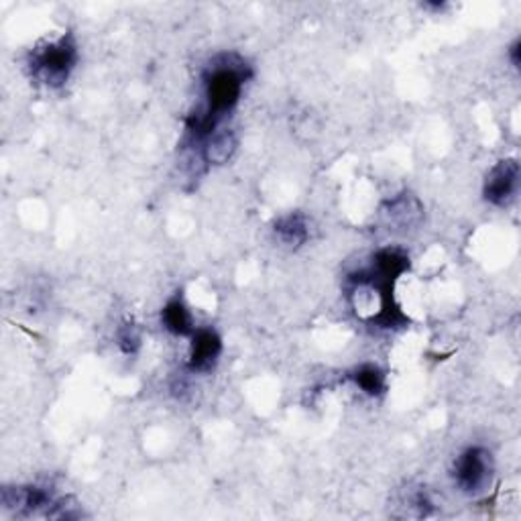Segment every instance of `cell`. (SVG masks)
I'll return each instance as SVG.
<instances>
[{
  "label": "cell",
  "instance_id": "obj_5",
  "mask_svg": "<svg viewBox=\"0 0 521 521\" xmlns=\"http://www.w3.org/2000/svg\"><path fill=\"white\" fill-rule=\"evenodd\" d=\"M190 352H188V368L191 373H208L212 371L222 355V340L212 328H196L190 336Z\"/></svg>",
  "mask_w": 521,
  "mask_h": 521
},
{
  "label": "cell",
  "instance_id": "obj_12",
  "mask_svg": "<svg viewBox=\"0 0 521 521\" xmlns=\"http://www.w3.org/2000/svg\"><path fill=\"white\" fill-rule=\"evenodd\" d=\"M509 58H511L513 68H519V39H516L513 45L509 47Z\"/></svg>",
  "mask_w": 521,
  "mask_h": 521
},
{
  "label": "cell",
  "instance_id": "obj_2",
  "mask_svg": "<svg viewBox=\"0 0 521 521\" xmlns=\"http://www.w3.org/2000/svg\"><path fill=\"white\" fill-rule=\"evenodd\" d=\"M78 63V43L71 33L37 45L29 55V71L39 84L61 88Z\"/></svg>",
  "mask_w": 521,
  "mask_h": 521
},
{
  "label": "cell",
  "instance_id": "obj_8",
  "mask_svg": "<svg viewBox=\"0 0 521 521\" xmlns=\"http://www.w3.org/2000/svg\"><path fill=\"white\" fill-rule=\"evenodd\" d=\"M238 147V139L232 128H219L210 139L204 143L202 155L204 162L210 165H224L228 163Z\"/></svg>",
  "mask_w": 521,
  "mask_h": 521
},
{
  "label": "cell",
  "instance_id": "obj_11",
  "mask_svg": "<svg viewBox=\"0 0 521 521\" xmlns=\"http://www.w3.org/2000/svg\"><path fill=\"white\" fill-rule=\"evenodd\" d=\"M116 340H118L120 350L126 352V355H133V352L139 349L141 336H139V332H137V328H135L133 324H125V326L118 330Z\"/></svg>",
  "mask_w": 521,
  "mask_h": 521
},
{
  "label": "cell",
  "instance_id": "obj_7",
  "mask_svg": "<svg viewBox=\"0 0 521 521\" xmlns=\"http://www.w3.org/2000/svg\"><path fill=\"white\" fill-rule=\"evenodd\" d=\"M162 324L173 336H191L196 330L188 303L180 295H175L165 303V308L162 310Z\"/></svg>",
  "mask_w": 521,
  "mask_h": 521
},
{
  "label": "cell",
  "instance_id": "obj_10",
  "mask_svg": "<svg viewBox=\"0 0 521 521\" xmlns=\"http://www.w3.org/2000/svg\"><path fill=\"white\" fill-rule=\"evenodd\" d=\"M350 379L368 397H379L385 394V389H387V375H385L379 365L373 363L358 365L355 371L350 373Z\"/></svg>",
  "mask_w": 521,
  "mask_h": 521
},
{
  "label": "cell",
  "instance_id": "obj_3",
  "mask_svg": "<svg viewBox=\"0 0 521 521\" xmlns=\"http://www.w3.org/2000/svg\"><path fill=\"white\" fill-rule=\"evenodd\" d=\"M454 483L467 495H479L491 485L493 459L483 446H470L454 462Z\"/></svg>",
  "mask_w": 521,
  "mask_h": 521
},
{
  "label": "cell",
  "instance_id": "obj_1",
  "mask_svg": "<svg viewBox=\"0 0 521 521\" xmlns=\"http://www.w3.org/2000/svg\"><path fill=\"white\" fill-rule=\"evenodd\" d=\"M248 79V66L237 55H224L208 68L204 76V107L198 108L208 123L220 128L222 118L235 107L243 96L245 82Z\"/></svg>",
  "mask_w": 521,
  "mask_h": 521
},
{
  "label": "cell",
  "instance_id": "obj_6",
  "mask_svg": "<svg viewBox=\"0 0 521 521\" xmlns=\"http://www.w3.org/2000/svg\"><path fill=\"white\" fill-rule=\"evenodd\" d=\"M407 269H410V256H407L402 248L389 247V248H381L379 253H375L373 265L368 271H371L377 279L395 284Z\"/></svg>",
  "mask_w": 521,
  "mask_h": 521
},
{
  "label": "cell",
  "instance_id": "obj_4",
  "mask_svg": "<svg viewBox=\"0 0 521 521\" xmlns=\"http://www.w3.org/2000/svg\"><path fill=\"white\" fill-rule=\"evenodd\" d=\"M521 170L516 159H503L487 173L483 196L488 204L497 208L509 206L519 191Z\"/></svg>",
  "mask_w": 521,
  "mask_h": 521
},
{
  "label": "cell",
  "instance_id": "obj_9",
  "mask_svg": "<svg viewBox=\"0 0 521 521\" xmlns=\"http://www.w3.org/2000/svg\"><path fill=\"white\" fill-rule=\"evenodd\" d=\"M274 232L279 243L290 248H298L302 245H306V240L310 237L306 216L293 214V212L284 216V219H279L275 222Z\"/></svg>",
  "mask_w": 521,
  "mask_h": 521
}]
</instances>
